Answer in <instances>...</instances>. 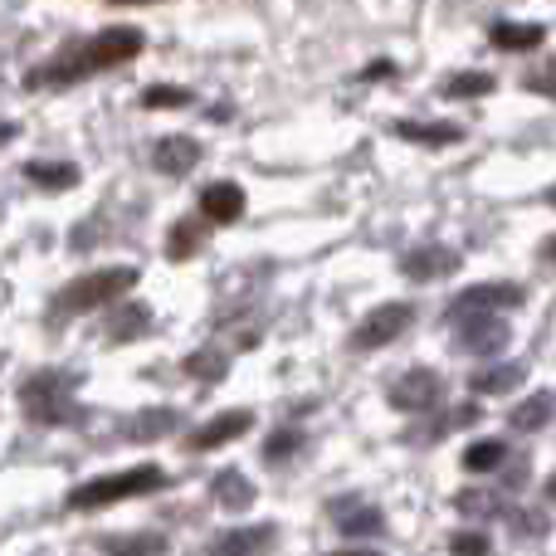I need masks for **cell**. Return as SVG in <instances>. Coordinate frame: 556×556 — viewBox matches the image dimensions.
<instances>
[{
	"mask_svg": "<svg viewBox=\"0 0 556 556\" xmlns=\"http://www.w3.org/2000/svg\"><path fill=\"white\" fill-rule=\"evenodd\" d=\"M250 425H254L250 410H225V415H215L211 425H201V430L191 434V450H195V454L220 450V444H230V440H240V434H250Z\"/></svg>",
	"mask_w": 556,
	"mask_h": 556,
	"instance_id": "30bf717a",
	"label": "cell"
},
{
	"mask_svg": "<svg viewBox=\"0 0 556 556\" xmlns=\"http://www.w3.org/2000/svg\"><path fill=\"white\" fill-rule=\"evenodd\" d=\"M503 440H479V444H469V450H464V469L469 473H489V469H498L503 464Z\"/></svg>",
	"mask_w": 556,
	"mask_h": 556,
	"instance_id": "603a6c76",
	"label": "cell"
},
{
	"mask_svg": "<svg viewBox=\"0 0 556 556\" xmlns=\"http://www.w3.org/2000/svg\"><path fill=\"white\" fill-rule=\"evenodd\" d=\"M152 162H156V172H166V176H186L201 162V142H195V137H166V142H156Z\"/></svg>",
	"mask_w": 556,
	"mask_h": 556,
	"instance_id": "7c38bea8",
	"label": "cell"
},
{
	"mask_svg": "<svg viewBox=\"0 0 556 556\" xmlns=\"http://www.w3.org/2000/svg\"><path fill=\"white\" fill-rule=\"evenodd\" d=\"M444 93L450 98H483V93H493V74H454L450 84H444Z\"/></svg>",
	"mask_w": 556,
	"mask_h": 556,
	"instance_id": "484cf974",
	"label": "cell"
},
{
	"mask_svg": "<svg viewBox=\"0 0 556 556\" xmlns=\"http://www.w3.org/2000/svg\"><path fill=\"white\" fill-rule=\"evenodd\" d=\"M142 103L147 108H186V103H191V93H186V88H176V84H156V88H147V93H142Z\"/></svg>",
	"mask_w": 556,
	"mask_h": 556,
	"instance_id": "83f0119b",
	"label": "cell"
},
{
	"mask_svg": "<svg viewBox=\"0 0 556 556\" xmlns=\"http://www.w3.org/2000/svg\"><path fill=\"white\" fill-rule=\"evenodd\" d=\"M15 132H20V127H15V123H0V147H5V142H10V137H15Z\"/></svg>",
	"mask_w": 556,
	"mask_h": 556,
	"instance_id": "836d02e7",
	"label": "cell"
},
{
	"mask_svg": "<svg viewBox=\"0 0 556 556\" xmlns=\"http://www.w3.org/2000/svg\"><path fill=\"white\" fill-rule=\"evenodd\" d=\"M298 444H303V434H298V430H274L269 444H264V459H269V464H283L288 454H298Z\"/></svg>",
	"mask_w": 556,
	"mask_h": 556,
	"instance_id": "4316f807",
	"label": "cell"
},
{
	"mask_svg": "<svg viewBox=\"0 0 556 556\" xmlns=\"http://www.w3.org/2000/svg\"><path fill=\"white\" fill-rule=\"evenodd\" d=\"M440 376L430 371V366H415V371H405L401 381L391 386V405L395 410H434L440 405Z\"/></svg>",
	"mask_w": 556,
	"mask_h": 556,
	"instance_id": "52a82bcc",
	"label": "cell"
},
{
	"mask_svg": "<svg viewBox=\"0 0 556 556\" xmlns=\"http://www.w3.org/2000/svg\"><path fill=\"white\" fill-rule=\"evenodd\" d=\"M25 176L35 186H45V191H74L78 186V166L74 162H29Z\"/></svg>",
	"mask_w": 556,
	"mask_h": 556,
	"instance_id": "e0dca14e",
	"label": "cell"
},
{
	"mask_svg": "<svg viewBox=\"0 0 556 556\" xmlns=\"http://www.w3.org/2000/svg\"><path fill=\"white\" fill-rule=\"evenodd\" d=\"M459 513H469V518H493V513H503V498L489 489H464L459 493Z\"/></svg>",
	"mask_w": 556,
	"mask_h": 556,
	"instance_id": "d4e9b609",
	"label": "cell"
},
{
	"mask_svg": "<svg viewBox=\"0 0 556 556\" xmlns=\"http://www.w3.org/2000/svg\"><path fill=\"white\" fill-rule=\"evenodd\" d=\"M103 547L108 552H162L166 538H162V532H142V538H108Z\"/></svg>",
	"mask_w": 556,
	"mask_h": 556,
	"instance_id": "f546056e",
	"label": "cell"
},
{
	"mask_svg": "<svg viewBox=\"0 0 556 556\" xmlns=\"http://www.w3.org/2000/svg\"><path fill=\"white\" fill-rule=\"evenodd\" d=\"M117 5H132V0H117Z\"/></svg>",
	"mask_w": 556,
	"mask_h": 556,
	"instance_id": "e575fe53",
	"label": "cell"
},
{
	"mask_svg": "<svg viewBox=\"0 0 556 556\" xmlns=\"http://www.w3.org/2000/svg\"><path fill=\"white\" fill-rule=\"evenodd\" d=\"M176 425H181V415H176V410H142V415H132V420L123 425V434H127V440H137V444H147V440L172 434Z\"/></svg>",
	"mask_w": 556,
	"mask_h": 556,
	"instance_id": "9a60e30c",
	"label": "cell"
},
{
	"mask_svg": "<svg viewBox=\"0 0 556 556\" xmlns=\"http://www.w3.org/2000/svg\"><path fill=\"white\" fill-rule=\"evenodd\" d=\"M278 532L274 528H235L215 542V552H269Z\"/></svg>",
	"mask_w": 556,
	"mask_h": 556,
	"instance_id": "ac0fdd59",
	"label": "cell"
},
{
	"mask_svg": "<svg viewBox=\"0 0 556 556\" xmlns=\"http://www.w3.org/2000/svg\"><path fill=\"white\" fill-rule=\"evenodd\" d=\"M215 498H220L230 513H244V508L254 503V483H244V473L225 469L220 479H215Z\"/></svg>",
	"mask_w": 556,
	"mask_h": 556,
	"instance_id": "ffe728a7",
	"label": "cell"
},
{
	"mask_svg": "<svg viewBox=\"0 0 556 556\" xmlns=\"http://www.w3.org/2000/svg\"><path fill=\"white\" fill-rule=\"evenodd\" d=\"M522 298L528 293H522L518 283H479L450 303V323H464V317H479V313H508V307H518Z\"/></svg>",
	"mask_w": 556,
	"mask_h": 556,
	"instance_id": "5b68a950",
	"label": "cell"
},
{
	"mask_svg": "<svg viewBox=\"0 0 556 556\" xmlns=\"http://www.w3.org/2000/svg\"><path fill=\"white\" fill-rule=\"evenodd\" d=\"M84 74H93V64H88V54H84V45H74L68 54H59L54 64H45V68H35V74L25 78V88L29 93H39V88H64V84H78Z\"/></svg>",
	"mask_w": 556,
	"mask_h": 556,
	"instance_id": "9c48e42d",
	"label": "cell"
},
{
	"mask_svg": "<svg viewBox=\"0 0 556 556\" xmlns=\"http://www.w3.org/2000/svg\"><path fill=\"white\" fill-rule=\"evenodd\" d=\"M395 137L420 142V147H454L464 132L454 123H395Z\"/></svg>",
	"mask_w": 556,
	"mask_h": 556,
	"instance_id": "2e32d148",
	"label": "cell"
},
{
	"mask_svg": "<svg viewBox=\"0 0 556 556\" xmlns=\"http://www.w3.org/2000/svg\"><path fill=\"white\" fill-rule=\"evenodd\" d=\"M532 88H538V93H542V98H547V93H552V68H547V64H542V68H538V74H532Z\"/></svg>",
	"mask_w": 556,
	"mask_h": 556,
	"instance_id": "d6a6232c",
	"label": "cell"
},
{
	"mask_svg": "<svg viewBox=\"0 0 556 556\" xmlns=\"http://www.w3.org/2000/svg\"><path fill=\"white\" fill-rule=\"evenodd\" d=\"M508 327H503V317H493V313H479V317H464L459 323V346L464 352H473V356H493V352H503L508 346Z\"/></svg>",
	"mask_w": 556,
	"mask_h": 556,
	"instance_id": "ba28073f",
	"label": "cell"
},
{
	"mask_svg": "<svg viewBox=\"0 0 556 556\" xmlns=\"http://www.w3.org/2000/svg\"><path fill=\"white\" fill-rule=\"evenodd\" d=\"M410 323H415V307H410V303H386V307H371V313L362 317V327L352 332V346H356V352H376V346L395 342V337H401Z\"/></svg>",
	"mask_w": 556,
	"mask_h": 556,
	"instance_id": "277c9868",
	"label": "cell"
},
{
	"mask_svg": "<svg viewBox=\"0 0 556 556\" xmlns=\"http://www.w3.org/2000/svg\"><path fill=\"white\" fill-rule=\"evenodd\" d=\"M450 547H454V552H469V556H483V552L493 547V542H489V532H454Z\"/></svg>",
	"mask_w": 556,
	"mask_h": 556,
	"instance_id": "1f68e13d",
	"label": "cell"
},
{
	"mask_svg": "<svg viewBox=\"0 0 556 556\" xmlns=\"http://www.w3.org/2000/svg\"><path fill=\"white\" fill-rule=\"evenodd\" d=\"M240 211H244V191L235 181H215V186H205L201 191V215L211 225H235L240 220Z\"/></svg>",
	"mask_w": 556,
	"mask_h": 556,
	"instance_id": "8fae6325",
	"label": "cell"
},
{
	"mask_svg": "<svg viewBox=\"0 0 556 556\" xmlns=\"http://www.w3.org/2000/svg\"><path fill=\"white\" fill-rule=\"evenodd\" d=\"M346 538H362V532H381V508H356L346 513V522H337Z\"/></svg>",
	"mask_w": 556,
	"mask_h": 556,
	"instance_id": "f1b7e54d",
	"label": "cell"
},
{
	"mask_svg": "<svg viewBox=\"0 0 556 556\" xmlns=\"http://www.w3.org/2000/svg\"><path fill=\"white\" fill-rule=\"evenodd\" d=\"M147 317H152V313H147L142 303H132V307H123V313H113V323H108V327H113V342L142 337V332H147Z\"/></svg>",
	"mask_w": 556,
	"mask_h": 556,
	"instance_id": "cb8c5ba5",
	"label": "cell"
},
{
	"mask_svg": "<svg viewBox=\"0 0 556 556\" xmlns=\"http://www.w3.org/2000/svg\"><path fill=\"white\" fill-rule=\"evenodd\" d=\"M74 386L78 376H35V381H25V415L39 425H74L78 415V401H74Z\"/></svg>",
	"mask_w": 556,
	"mask_h": 556,
	"instance_id": "3957f363",
	"label": "cell"
},
{
	"mask_svg": "<svg viewBox=\"0 0 556 556\" xmlns=\"http://www.w3.org/2000/svg\"><path fill=\"white\" fill-rule=\"evenodd\" d=\"M552 420V391H538V395H528V401L513 410V430H522V434H532V430H542V425Z\"/></svg>",
	"mask_w": 556,
	"mask_h": 556,
	"instance_id": "44dd1931",
	"label": "cell"
},
{
	"mask_svg": "<svg viewBox=\"0 0 556 556\" xmlns=\"http://www.w3.org/2000/svg\"><path fill=\"white\" fill-rule=\"evenodd\" d=\"M401 269L425 283V278H444V274L459 269V254H454V250H440V244H425V250H410V254H405Z\"/></svg>",
	"mask_w": 556,
	"mask_h": 556,
	"instance_id": "4fadbf2b",
	"label": "cell"
},
{
	"mask_svg": "<svg viewBox=\"0 0 556 556\" xmlns=\"http://www.w3.org/2000/svg\"><path fill=\"white\" fill-rule=\"evenodd\" d=\"M166 483V473L156 464H137V469L123 473H108V479L93 483H78L68 493V508H108V503H123V498H142V493H156Z\"/></svg>",
	"mask_w": 556,
	"mask_h": 556,
	"instance_id": "7a4b0ae2",
	"label": "cell"
},
{
	"mask_svg": "<svg viewBox=\"0 0 556 556\" xmlns=\"http://www.w3.org/2000/svg\"><path fill=\"white\" fill-rule=\"evenodd\" d=\"M542 39H547V29H542V25H493V45L513 49V54H522V49H538Z\"/></svg>",
	"mask_w": 556,
	"mask_h": 556,
	"instance_id": "7402d4cb",
	"label": "cell"
},
{
	"mask_svg": "<svg viewBox=\"0 0 556 556\" xmlns=\"http://www.w3.org/2000/svg\"><path fill=\"white\" fill-rule=\"evenodd\" d=\"M186 371L201 376V381H205V376H211V381H220V376H225V356L220 352H195L191 362H186Z\"/></svg>",
	"mask_w": 556,
	"mask_h": 556,
	"instance_id": "4dcf8cb0",
	"label": "cell"
},
{
	"mask_svg": "<svg viewBox=\"0 0 556 556\" xmlns=\"http://www.w3.org/2000/svg\"><path fill=\"white\" fill-rule=\"evenodd\" d=\"M522 376H528V366L522 362H503V366H483V371H473V391L479 395H508L522 386Z\"/></svg>",
	"mask_w": 556,
	"mask_h": 556,
	"instance_id": "5bb4252c",
	"label": "cell"
},
{
	"mask_svg": "<svg viewBox=\"0 0 556 556\" xmlns=\"http://www.w3.org/2000/svg\"><path fill=\"white\" fill-rule=\"evenodd\" d=\"M142 29H132V25H113V29H103V35H93L84 45V54H88V64L93 68H113V64H127V59H137L142 54Z\"/></svg>",
	"mask_w": 556,
	"mask_h": 556,
	"instance_id": "8992f818",
	"label": "cell"
},
{
	"mask_svg": "<svg viewBox=\"0 0 556 556\" xmlns=\"http://www.w3.org/2000/svg\"><path fill=\"white\" fill-rule=\"evenodd\" d=\"M205 225H211L205 215L201 220H181L172 235H166V254H172V260H191V254L201 250V240H205Z\"/></svg>",
	"mask_w": 556,
	"mask_h": 556,
	"instance_id": "d6986e66",
	"label": "cell"
},
{
	"mask_svg": "<svg viewBox=\"0 0 556 556\" xmlns=\"http://www.w3.org/2000/svg\"><path fill=\"white\" fill-rule=\"evenodd\" d=\"M127 288H137V269H127V264H117V269H93V274L74 278L68 288H59V298H54V317L93 313V307L113 303V298H117V293H127Z\"/></svg>",
	"mask_w": 556,
	"mask_h": 556,
	"instance_id": "6da1fadb",
	"label": "cell"
}]
</instances>
